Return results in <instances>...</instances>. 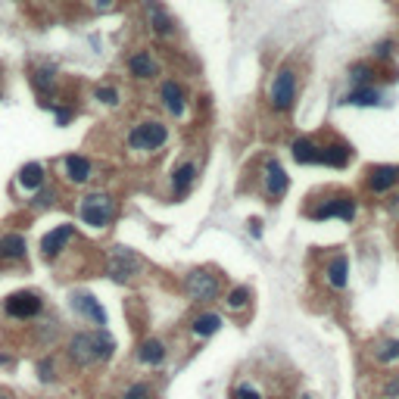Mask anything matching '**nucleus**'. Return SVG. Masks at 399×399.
Here are the masks:
<instances>
[{
  "mask_svg": "<svg viewBox=\"0 0 399 399\" xmlns=\"http://www.w3.org/2000/svg\"><path fill=\"white\" fill-rule=\"evenodd\" d=\"M84 4H88L91 13H100V16H103V13H113V10H116V6H119V0H84Z\"/></svg>",
  "mask_w": 399,
  "mask_h": 399,
  "instance_id": "obj_37",
  "label": "nucleus"
},
{
  "mask_svg": "<svg viewBox=\"0 0 399 399\" xmlns=\"http://www.w3.org/2000/svg\"><path fill=\"white\" fill-rule=\"evenodd\" d=\"M353 144L349 140H343L340 135H327L322 140V156H318V166H325V169H349V162H353Z\"/></svg>",
  "mask_w": 399,
  "mask_h": 399,
  "instance_id": "obj_18",
  "label": "nucleus"
},
{
  "mask_svg": "<svg viewBox=\"0 0 399 399\" xmlns=\"http://www.w3.org/2000/svg\"><path fill=\"white\" fill-rule=\"evenodd\" d=\"M362 187L371 197H387L399 187V166L393 162H378V166H369L362 175Z\"/></svg>",
  "mask_w": 399,
  "mask_h": 399,
  "instance_id": "obj_15",
  "label": "nucleus"
},
{
  "mask_svg": "<svg viewBox=\"0 0 399 399\" xmlns=\"http://www.w3.org/2000/svg\"><path fill=\"white\" fill-rule=\"evenodd\" d=\"M28 259V240L22 231L0 234V269H13Z\"/></svg>",
  "mask_w": 399,
  "mask_h": 399,
  "instance_id": "obj_22",
  "label": "nucleus"
},
{
  "mask_svg": "<svg viewBox=\"0 0 399 399\" xmlns=\"http://www.w3.org/2000/svg\"><path fill=\"white\" fill-rule=\"evenodd\" d=\"M44 309H47V303L38 291H13L4 300V306H0V312L10 322H38L44 315Z\"/></svg>",
  "mask_w": 399,
  "mask_h": 399,
  "instance_id": "obj_10",
  "label": "nucleus"
},
{
  "mask_svg": "<svg viewBox=\"0 0 399 399\" xmlns=\"http://www.w3.org/2000/svg\"><path fill=\"white\" fill-rule=\"evenodd\" d=\"M318 281H322L331 293H343L349 287V256L343 253V249L327 253L322 265H318Z\"/></svg>",
  "mask_w": 399,
  "mask_h": 399,
  "instance_id": "obj_11",
  "label": "nucleus"
},
{
  "mask_svg": "<svg viewBox=\"0 0 399 399\" xmlns=\"http://www.w3.org/2000/svg\"><path fill=\"white\" fill-rule=\"evenodd\" d=\"M365 359L374 369H393L399 362V337H378L365 347Z\"/></svg>",
  "mask_w": 399,
  "mask_h": 399,
  "instance_id": "obj_23",
  "label": "nucleus"
},
{
  "mask_svg": "<svg viewBox=\"0 0 399 399\" xmlns=\"http://www.w3.org/2000/svg\"><path fill=\"white\" fill-rule=\"evenodd\" d=\"M159 106L162 113L172 119H187V109H191V94L178 78H166L159 84Z\"/></svg>",
  "mask_w": 399,
  "mask_h": 399,
  "instance_id": "obj_17",
  "label": "nucleus"
},
{
  "mask_svg": "<svg viewBox=\"0 0 399 399\" xmlns=\"http://www.w3.org/2000/svg\"><path fill=\"white\" fill-rule=\"evenodd\" d=\"M200 181V159L197 156H187V159H181L175 169H172L169 175V197L175 203L187 200L193 193V187H197Z\"/></svg>",
  "mask_w": 399,
  "mask_h": 399,
  "instance_id": "obj_13",
  "label": "nucleus"
},
{
  "mask_svg": "<svg viewBox=\"0 0 399 399\" xmlns=\"http://www.w3.org/2000/svg\"><path fill=\"white\" fill-rule=\"evenodd\" d=\"M125 69H128V78L137 84H150L156 78L162 75V62L159 57L150 50V47H137V50L128 53V60H125Z\"/></svg>",
  "mask_w": 399,
  "mask_h": 399,
  "instance_id": "obj_14",
  "label": "nucleus"
},
{
  "mask_svg": "<svg viewBox=\"0 0 399 399\" xmlns=\"http://www.w3.org/2000/svg\"><path fill=\"white\" fill-rule=\"evenodd\" d=\"M35 371H38V381H41V384H57L60 381V356L44 353L41 359H38Z\"/></svg>",
  "mask_w": 399,
  "mask_h": 399,
  "instance_id": "obj_33",
  "label": "nucleus"
},
{
  "mask_svg": "<svg viewBox=\"0 0 399 399\" xmlns=\"http://www.w3.org/2000/svg\"><path fill=\"white\" fill-rule=\"evenodd\" d=\"M144 22H147V28H150V35L162 38V41L175 38V31H178L175 16L162 6V0H144Z\"/></svg>",
  "mask_w": 399,
  "mask_h": 399,
  "instance_id": "obj_19",
  "label": "nucleus"
},
{
  "mask_svg": "<svg viewBox=\"0 0 399 399\" xmlns=\"http://www.w3.org/2000/svg\"><path fill=\"white\" fill-rule=\"evenodd\" d=\"M222 325H225V318L218 315L215 309H200L197 315L187 322V334H191L193 340H209L213 334L222 331Z\"/></svg>",
  "mask_w": 399,
  "mask_h": 399,
  "instance_id": "obj_24",
  "label": "nucleus"
},
{
  "mask_svg": "<svg viewBox=\"0 0 399 399\" xmlns=\"http://www.w3.org/2000/svg\"><path fill=\"white\" fill-rule=\"evenodd\" d=\"M303 215L312 218V222H334L337 218L343 225H353L359 215V200H356V193L343 191V187H327V191L306 200Z\"/></svg>",
  "mask_w": 399,
  "mask_h": 399,
  "instance_id": "obj_2",
  "label": "nucleus"
},
{
  "mask_svg": "<svg viewBox=\"0 0 399 399\" xmlns=\"http://www.w3.org/2000/svg\"><path fill=\"white\" fill-rule=\"evenodd\" d=\"M75 225L72 222H62V225H57V228H50L41 237V256H44V262H60L62 256L72 249V244H75Z\"/></svg>",
  "mask_w": 399,
  "mask_h": 399,
  "instance_id": "obj_16",
  "label": "nucleus"
},
{
  "mask_svg": "<svg viewBox=\"0 0 399 399\" xmlns=\"http://www.w3.org/2000/svg\"><path fill=\"white\" fill-rule=\"evenodd\" d=\"M57 203H60V187L47 181V184L41 187V191L35 193V197H28V200H26V206L31 209V213H47V209H53Z\"/></svg>",
  "mask_w": 399,
  "mask_h": 399,
  "instance_id": "obj_32",
  "label": "nucleus"
},
{
  "mask_svg": "<svg viewBox=\"0 0 399 399\" xmlns=\"http://www.w3.org/2000/svg\"><path fill=\"white\" fill-rule=\"evenodd\" d=\"M47 109H50V113H53V119H57V125H60V128H66V125L75 119V106L60 103V100H57V103H50Z\"/></svg>",
  "mask_w": 399,
  "mask_h": 399,
  "instance_id": "obj_36",
  "label": "nucleus"
},
{
  "mask_svg": "<svg viewBox=\"0 0 399 399\" xmlns=\"http://www.w3.org/2000/svg\"><path fill=\"white\" fill-rule=\"evenodd\" d=\"M396 41H378L374 44V60H393Z\"/></svg>",
  "mask_w": 399,
  "mask_h": 399,
  "instance_id": "obj_38",
  "label": "nucleus"
},
{
  "mask_svg": "<svg viewBox=\"0 0 399 399\" xmlns=\"http://www.w3.org/2000/svg\"><path fill=\"white\" fill-rule=\"evenodd\" d=\"M28 84L38 94L44 109L60 100V75H57V66H50V62H35L28 69Z\"/></svg>",
  "mask_w": 399,
  "mask_h": 399,
  "instance_id": "obj_12",
  "label": "nucleus"
},
{
  "mask_svg": "<svg viewBox=\"0 0 399 399\" xmlns=\"http://www.w3.org/2000/svg\"><path fill=\"white\" fill-rule=\"evenodd\" d=\"M153 396H156V387L150 381H131V384L122 390L119 399H153Z\"/></svg>",
  "mask_w": 399,
  "mask_h": 399,
  "instance_id": "obj_34",
  "label": "nucleus"
},
{
  "mask_svg": "<svg viewBox=\"0 0 399 399\" xmlns=\"http://www.w3.org/2000/svg\"><path fill=\"white\" fill-rule=\"evenodd\" d=\"M300 97V72L293 66H281L275 69V75L269 78V88H265V106L271 116H287L296 106Z\"/></svg>",
  "mask_w": 399,
  "mask_h": 399,
  "instance_id": "obj_6",
  "label": "nucleus"
},
{
  "mask_svg": "<svg viewBox=\"0 0 399 399\" xmlns=\"http://www.w3.org/2000/svg\"><path fill=\"white\" fill-rule=\"evenodd\" d=\"M291 156L296 166H318V156H322V137L300 135L291 140Z\"/></svg>",
  "mask_w": 399,
  "mask_h": 399,
  "instance_id": "obj_27",
  "label": "nucleus"
},
{
  "mask_svg": "<svg viewBox=\"0 0 399 399\" xmlns=\"http://www.w3.org/2000/svg\"><path fill=\"white\" fill-rule=\"evenodd\" d=\"M181 291L191 303H197V306H209V303L222 300L225 293V275L213 265H197V269L184 271L181 278Z\"/></svg>",
  "mask_w": 399,
  "mask_h": 399,
  "instance_id": "obj_4",
  "label": "nucleus"
},
{
  "mask_svg": "<svg viewBox=\"0 0 399 399\" xmlns=\"http://www.w3.org/2000/svg\"><path fill=\"white\" fill-rule=\"evenodd\" d=\"M135 356L144 369H162L166 359H169V347H166V340H159V337H144L137 343Z\"/></svg>",
  "mask_w": 399,
  "mask_h": 399,
  "instance_id": "obj_26",
  "label": "nucleus"
},
{
  "mask_svg": "<svg viewBox=\"0 0 399 399\" xmlns=\"http://www.w3.org/2000/svg\"><path fill=\"white\" fill-rule=\"evenodd\" d=\"M119 218V200L109 191H91L78 200V222L91 231H106Z\"/></svg>",
  "mask_w": 399,
  "mask_h": 399,
  "instance_id": "obj_5",
  "label": "nucleus"
},
{
  "mask_svg": "<svg viewBox=\"0 0 399 399\" xmlns=\"http://www.w3.org/2000/svg\"><path fill=\"white\" fill-rule=\"evenodd\" d=\"M296 399H315V396H309V393H300V396H296Z\"/></svg>",
  "mask_w": 399,
  "mask_h": 399,
  "instance_id": "obj_42",
  "label": "nucleus"
},
{
  "mask_svg": "<svg viewBox=\"0 0 399 399\" xmlns=\"http://www.w3.org/2000/svg\"><path fill=\"white\" fill-rule=\"evenodd\" d=\"M247 225H249V234H253V237L259 240V237H262V222H259V218H249Z\"/></svg>",
  "mask_w": 399,
  "mask_h": 399,
  "instance_id": "obj_40",
  "label": "nucleus"
},
{
  "mask_svg": "<svg viewBox=\"0 0 399 399\" xmlns=\"http://www.w3.org/2000/svg\"><path fill=\"white\" fill-rule=\"evenodd\" d=\"M374 384L365 396L369 399H399V371L378 369V374H371Z\"/></svg>",
  "mask_w": 399,
  "mask_h": 399,
  "instance_id": "obj_28",
  "label": "nucleus"
},
{
  "mask_svg": "<svg viewBox=\"0 0 399 399\" xmlns=\"http://www.w3.org/2000/svg\"><path fill=\"white\" fill-rule=\"evenodd\" d=\"M228 399H271V393L256 378H240V381H234Z\"/></svg>",
  "mask_w": 399,
  "mask_h": 399,
  "instance_id": "obj_31",
  "label": "nucleus"
},
{
  "mask_svg": "<svg viewBox=\"0 0 399 399\" xmlns=\"http://www.w3.org/2000/svg\"><path fill=\"white\" fill-rule=\"evenodd\" d=\"M47 184V166L44 162H26L19 172H16V178H13V191H16V197H35L38 191Z\"/></svg>",
  "mask_w": 399,
  "mask_h": 399,
  "instance_id": "obj_20",
  "label": "nucleus"
},
{
  "mask_svg": "<svg viewBox=\"0 0 399 399\" xmlns=\"http://www.w3.org/2000/svg\"><path fill=\"white\" fill-rule=\"evenodd\" d=\"M256 187H259V193L269 203L284 200V193L291 191V175H287V169L281 166L278 156H262L259 172H256Z\"/></svg>",
  "mask_w": 399,
  "mask_h": 399,
  "instance_id": "obj_8",
  "label": "nucleus"
},
{
  "mask_svg": "<svg viewBox=\"0 0 399 399\" xmlns=\"http://www.w3.org/2000/svg\"><path fill=\"white\" fill-rule=\"evenodd\" d=\"M343 106H359V109H374V106H387V97L378 84H365V88H349L340 100Z\"/></svg>",
  "mask_w": 399,
  "mask_h": 399,
  "instance_id": "obj_25",
  "label": "nucleus"
},
{
  "mask_svg": "<svg viewBox=\"0 0 399 399\" xmlns=\"http://www.w3.org/2000/svg\"><path fill=\"white\" fill-rule=\"evenodd\" d=\"M387 213L393 215V218H399V193H396V191L387 193Z\"/></svg>",
  "mask_w": 399,
  "mask_h": 399,
  "instance_id": "obj_39",
  "label": "nucleus"
},
{
  "mask_svg": "<svg viewBox=\"0 0 399 399\" xmlns=\"http://www.w3.org/2000/svg\"><path fill=\"white\" fill-rule=\"evenodd\" d=\"M347 78L353 88H365V84H378L381 69H378V62H371V60H359L347 69Z\"/></svg>",
  "mask_w": 399,
  "mask_h": 399,
  "instance_id": "obj_29",
  "label": "nucleus"
},
{
  "mask_svg": "<svg viewBox=\"0 0 399 399\" xmlns=\"http://www.w3.org/2000/svg\"><path fill=\"white\" fill-rule=\"evenodd\" d=\"M94 100L103 106H119L122 103V91L116 88V84H97L94 88Z\"/></svg>",
  "mask_w": 399,
  "mask_h": 399,
  "instance_id": "obj_35",
  "label": "nucleus"
},
{
  "mask_svg": "<svg viewBox=\"0 0 399 399\" xmlns=\"http://www.w3.org/2000/svg\"><path fill=\"white\" fill-rule=\"evenodd\" d=\"M116 356V340L106 327H97V331H75L66 337V359L72 369H97V365H106L109 359Z\"/></svg>",
  "mask_w": 399,
  "mask_h": 399,
  "instance_id": "obj_1",
  "label": "nucleus"
},
{
  "mask_svg": "<svg viewBox=\"0 0 399 399\" xmlns=\"http://www.w3.org/2000/svg\"><path fill=\"white\" fill-rule=\"evenodd\" d=\"M69 306H72V312H75L78 318H84V322H91V325H97V327H106L109 325L106 309L100 306V300L94 293H88V291H75L72 296H69Z\"/></svg>",
  "mask_w": 399,
  "mask_h": 399,
  "instance_id": "obj_21",
  "label": "nucleus"
},
{
  "mask_svg": "<svg viewBox=\"0 0 399 399\" xmlns=\"http://www.w3.org/2000/svg\"><path fill=\"white\" fill-rule=\"evenodd\" d=\"M0 97H4V78H0Z\"/></svg>",
  "mask_w": 399,
  "mask_h": 399,
  "instance_id": "obj_43",
  "label": "nucleus"
},
{
  "mask_svg": "<svg viewBox=\"0 0 399 399\" xmlns=\"http://www.w3.org/2000/svg\"><path fill=\"white\" fill-rule=\"evenodd\" d=\"M169 144V125L156 116H144V119L131 122L128 131H125V153L135 156V159H150V156H159Z\"/></svg>",
  "mask_w": 399,
  "mask_h": 399,
  "instance_id": "obj_3",
  "label": "nucleus"
},
{
  "mask_svg": "<svg viewBox=\"0 0 399 399\" xmlns=\"http://www.w3.org/2000/svg\"><path fill=\"white\" fill-rule=\"evenodd\" d=\"M144 271H147L144 256L135 253L131 247H113L106 253V275L116 284H135L137 278H144Z\"/></svg>",
  "mask_w": 399,
  "mask_h": 399,
  "instance_id": "obj_7",
  "label": "nucleus"
},
{
  "mask_svg": "<svg viewBox=\"0 0 399 399\" xmlns=\"http://www.w3.org/2000/svg\"><path fill=\"white\" fill-rule=\"evenodd\" d=\"M225 296V309L231 312V315H244V312L253 306V291H249L247 284H234V287H228V291L222 293Z\"/></svg>",
  "mask_w": 399,
  "mask_h": 399,
  "instance_id": "obj_30",
  "label": "nucleus"
},
{
  "mask_svg": "<svg viewBox=\"0 0 399 399\" xmlns=\"http://www.w3.org/2000/svg\"><path fill=\"white\" fill-rule=\"evenodd\" d=\"M100 166L84 153H66L57 159V175L66 187H88L97 178Z\"/></svg>",
  "mask_w": 399,
  "mask_h": 399,
  "instance_id": "obj_9",
  "label": "nucleus"
},
{
  "mask_svg": "<svg viewBox=\"0 0 399 399\" xmlns=\"http://www.w3.org/2000/svg\"><path fill=\"white\" fill-rule=\"evenodd\" d=\"M0 399H13V393L10 390H0Z\"/></svg>",
  "mask_w": 399,
  "mask_h": 399,
  "instance_id": "obj_41",
  "label": "nucleus"
}]
</instances>
